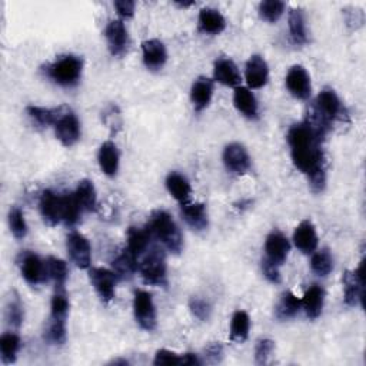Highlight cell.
I'll list each match as a JSON object with an SVG mask.
<instances>
[{
	"label": "cell",
	"mask_w": 366,
	"mask_h": 366,
	"mask_svg": "<svg viewBox=\"0 0 366 366\" xmlns=\"http://www.w3.org/2000/svg\"><path fill=\"white\" fill-rule=\"evenodd\" d=\"M329 129L308 113L302 123L293 125L288 132V143L295 168L302 172L315 192L326 186V166L322 143Z\"/></svg>",
	"instance_id": "1"
},
{
	"label": "cell",
	"mask_w": 366,
	"mask_h": 366,
	"mask_svg": "<svg viewBox=\"0 0 366 366\" xmlns=\"http://www.w3.org/2000/svg\"><path fill=\"white\" fill-rule=\"evenodd\" d=\"M153 239L159 241L172 253H181L183 249V238L174 218L166 211H155L146 226Z\"/></svg>",
	"instance_id": "2"
},
{
	"label": "cell",
	"mask_w": 366,
	"mask_h": 366,
	"mask_svg": "<svg viewBox=\"0 0 366 366\" xmlns=\"http://www.w3.org/2000/svg\"><path fill=\"white\" fill-rule=\"evenodd\" d=\"M82 72L83 60L82 57L75 55L60 56L46 68L48 78L62 87L76 86L80 82Z\"/></svg>",
	"instance_id": "3"
},
{
	"label": "cell",
	"mask_w": 366,
	"mask_h": 366,
	"mask_svg": "<svg viewBox=\"0 0 366 366\" xmlns=\"http://www.w3.org/2000/svg\"><path fill=\"white\" fill-rule=\"evenodd\" d=\"M138 271L142 281L150 286H166L168 285V265L162 251L153 248L143 255L139 262Z\"/></svg>",
	"instance_id": "4"
},
{
	"label": "cell",
	"mask_w": 366,
	"mask_h": 366,
	"mask_svg": "<svg viewBox=\"0 0 366 366\" xmlns=\"http://www.w3.org/2000/svg\"><path fill=\"white\" fill-rule=\"evenodd\" d=\"M311 109L330 129L334 122L344 116V105L334 89H323Z\"/></svg>",
	"instance_id": "5"
},
{
	"label": "cell",
	"mask_w": 366,
	"mask_h": 366,
	"mask_svg": "<svg viewBox=\"0 0 366 366\" xmlns=\"http://www.w3.org/2000/svg\"><path fill=\"white\" fill-rule=\"evenodd\" d=\"M53 129H55L56 139L64 148L75 146L82 136L80 122H79L78 116L66 106H63L56 123L53 125Z\"/></svg>",
	"instance_id": "6"
},
{
	"label": "cell",
	"mask_w": 366,
	"mask_h": 366,
	"mask_svg": "<svg viewBox=\"0 0 366 366\" xmlns=\"http://www.w3.org/2000/svg\"><path fill=\"white\" fill-rule=\"evenodd\" d=\"M133 314H135V319L143 330L152 332L156 329L157 325L156 307L153 304V297L149 292L142 289L135 292V296H133Z\"/></svg>",
	"instance_id": "7"
},
{
	"label": "cell",
	"mask_w": 366,
	"mask_h": 366,
	"mask_svg": "<svg viewBox=\"0 0 366 366\" xmlns=\"http://www.w3.org/2000/svg\"><path fill=\"white\" fill-rule=\"evenodd\" d=\"M365 260L362 259L355 271H346L342 278L344 283V301L348 307H363V288H365V275H363Z\"/></svg>",
	"instance_id": "8"
},
{
	"label": "cell",
	"mask_w": 366,
	"mask_h": 366,
	"mask_svg": "<svg viewBox=\"0 0 366 366\" xmlns=\"http://www.w3.org/2000/svg\"><path fill=\"white\" fill-rule=\"evenodd\" d=\"M89 279L96 293L104 302L108 304L113 301L116 295V283L119 279L113 271L105 268H92L89 269Z\"/></svg>",
	"instance_id": "9"
},
{
	"label": "cell",
	"mask_w": 366,
	"mask_h": 366,
	"mask_svg": "<svg viewBox=\"0 0 366 366\" xmlns=\"http://www.w3.org/2000/svg\"><path fill=\"white\" fill-rule=\"evenodd\" d=\"M286 89L289 93L299 101H307L312 93V83L311 76L307 69L301 64H295L289 69L286 79H285Z\"/></svg>",
	"instance_id": "10"
},
{
	"label": "cell",
	"mask_w": 366,
	"mask_h": 366,
	"mask_svg": "<svg viewBox=\"0 0 366 366\" xmlns=\"http://www.w3.org/2000/svg\"><path fill=\"white\" fill-rule=\"evenodd\" d=\"M20 271L24 281L33 286L41 285L48 279L46 262L30 251L20 255Z\"/></svg>",
	"instance_id": "11"
},
{
	"label": "cell",
	"mask_w": 366,
	"mask_h": 366,
	"mask_svg": "<svg viewBox=\"0 0 366 366\" xmlns=\"http://www.w3.org/2000/svg\"><path fill=\"white\" fill-rule=\"evenodd\" d=\"M223 163L227 172L234 175H245L251 169V156L241 143H229L223 149Z\"/></svg>",
	"instance_id": "12"
},
{
	"label": "cell",
	"mask_w": 366,
	"mask_h": 366,
	"mask_svg": "<svg viewBox=\"0 0 366 366\" xmlns=\"http://www.w3.org/2000/svg\"><path fill=\"white\" fill-rule=\"evenodd\" d=\"M68 252L72 262L80 269H90L92 265V246L86 237L79 232H72L68 237Z\"/></svg>",
	"instance_id": "13"
},
{
	"label": "cell",
	"mask_w": 366,
	"mask_h": 366,
	"mask_svg": "<svg viewBox=\"0 0 366 366\" xmlns=\"http://www.w3.org/2000/svg\"><path fill=\"white\" fill-rule=\"evenodd\" d=\"M105 38L112 56H123L129 48V33L125 23L119 19L111 20L105 29Z\"/></svg>",
	"instance_id": "14"
},
{
	"label": "cell",
	"mask_w": 366,
	"mask_h": 366,
	"mask_svg": "<svg viewBox=\"0 0 366 366\" xmlns=\"http://www.w3.org/2000/svg\"><path fill=\"white\" fill-rule=\"evenodd\" d=\"M245 80L249 89H260L269 80V66L260 55H253L246 62Z\"/></svg>",
	"instance_id": "15"
},
{
	"label": "cell",
	"mask_w": 366,
	"mask_h": 366,
	"mask_svg": "<svg viewBox=\"0 0 366 366\" xmlns=\"http://www.w3.org/2000/svg\"><path fill=\"white\" fill-rule=\"evenodd\" d=\"M265 252H266L265 259L282 266L286 262L288 255L290 252V244L282 232L274 230L265 241Z\"/></svg>",
	"instance_id": "16"
},
{
	"label": "cell",
	"mask_w": 366,
	"mask_h": 366,
	"mask_svg": "<svg viewBox=\"0 0 366 366\" xmlns=\"http://www.w3.org/2000/svg\"><path fill=\"white\" fill-rule=\"evenodd\" d=\"M213 79L215 82L227 86V87H239L242 76L239 73L238 66L229 57H220L213 64Z\"/></svg>",
	"instance_id": "17"
},
{
	"label": "cell",
	"mask_w": 366,
	"mask_h": 366,
	"mask_svg": "<svg viewBox=\"0 0 366 366\" xmlns=\"http://www.w3.org/2000/svg\"><path fill=\"white\" fill-rule=\"evenodd\" d=\"M295 246L305 255H312L318 248V234L315 225L307 219L299 223L293 232Z\"/></svg>",
	"instance_id": "18"
},
{
	"label": "cell",
	"mask_w": 366,
	"mask_h": 366,
	"mask_svg": "<svg viewBox=\"0 0 366 366\" xmlns=\"http://www.w3.org/2000/svg\"><path fill=\"white\" fill-rule=\"evenodd\" d=\"M143 63L149 71H160L168 62V52L159 39H149L142 43Z\"/></svg>",
	"instance_id": "19"
},
{
	"label": "cell",
	"mask_w": 366,
	"mask_h": 366,
	"mask_svg": "<svg viewBox=\"0 0 366 366\" xmlns=\"http://www.w3.org/2000/svg\"><path fill=\"white\" fill-rule=\"evenodd\" d=\"M39 208L42 218L50 226H56L62 222V195L52 190H43L41 195Z\"/></svg>",
	"instance_id": "20"
},
{
	"label": "cell",
	"mask_w": 366,
	"mask_h": 366,
	"mask_svg": "<svg viewBox=\"0 0 366 366\" xmlns=\"http://www.w3.org/2000/svg\"><path fill=\"white\" fill-rule=\"evenodd\" d=\"M213 97V80L201 76L197 78L190 89V101L196 112L205 111Z\"/></svg>",
	"instance_id": "21"
},
{
	"label": "cell",
	"mask_w": 366,
	"mask_h": 366,
	"mask_svg": "<svg viewBox=\"0 0 366 366\" xmlns=\"http://www.w3.org/2000/svg\"><path fill=\"white\" fill-rule=\"evenodd\" d=\"M181 213L185 219V222L196 232H204L209 226V218H208V209L206 205L199 204V202H188L181 205Z\"/></svg>",
	"instance_id": "22"
},
{
	"label": "cell",
	"mask_w": 366,
	"mask_h": 366,
	"mask_svg": "<svg viewBox=\"0 0 366 366\" xmlns=\"http://www.w3.org/2000/svg\"><path fill=\"white\" fill-rule=\"evenodd\" d=\"M127 245L126 249L135 256L138 260L148 252L150 241L153 239L148 227H135L132 226L127 230Z\"/></svg>",
	"instance_id": "23"
},
{
	"label": "cell",
	"mask_w": 366,
	"mask_h": 366,
	"mask_svg": "<svg viewBox=\"0 0 366 366\" xmlns=\"http://www.w3.org/2000/svg\"><path fill=\"white\" fill-rule=\"evenodd\" d=\"M197 26H199V30L205 33V35L216 36V35H220V33L226 29V20L219 10L206 8V9H202L201 13H199Z\"/></svg>",
	"instance_id": "24"
},
{
	"label": "cell",
	"mask_w": 366,
	"mask_h": 366,
	"mask_svg": "<svg viewBox=\"0 0 366 366\" xmlns=\"http://www.w3.org/2000/svg\"><path fill=\"white\" fill-rule=\"evenodd\" d=\"M302 309L309 319H318L325 305V290L319 285H312L301 299Z\"/></svg>",
	"instance_id": "25"
},
{
	"label": "cell",
	"mask_w": 366,
	"mask_h": 366,
	"mask_svg": "<svg viewBox=\"0 0 366 366\" xmlns=\"http://www.w3.org/2000/svg\"><path fill=\"white\" fill-rule=\"evenodd\" d=\"M119 150L118 146L108 141L105 143H102L101 149H99L97 153V160H99V166H101V171L106 175V176H116L118 171H119Z\"/></svg>",
	"instance_id": "26"
},
{
	"label": "cell",
	"mask_w": 366,
	"mask_h": 366,
	"mask_svg": "<svg viewBox=\"0 0 366 366\" xmlns=\"http://www.w3.org/2000/svg\"><path fill=\"white\" fill-rule=\"evenodd\" d=\"M234 105L239 113H242L248 119H258L259 108L255 94L251 92L249 87L239 86L235 89L234 93Z\"/></svg>",
	"instance_id": "27"
},
{
	"label": "cell",
	"mask_w": 366,
	"mask_h": 366,
	"mask_svg": "<svg viewBox=\"0 0 366 366\" xmlns=\"http://www.w3.org/2000/svg\"><path fill=\"white\" fill-rule=\"evenodd\" d=\"M289 31L293 45L304 46L308 43V27L305 13L302 9H292L289 12Z\"/></svg>",
	"instance_id": "28"
},
{
	"label": "cell",
	"mask_w": 366,
	"mask_h": 366,
	"mask_svg": "<svg viewBox=\"0 0 366 366\" xmlns=\"http://www.w3.org/2000/svg\"><path fill=\"white\" fill-rule=\"evenodd\" d=\"M166 188H168L169 193L176 199L181 205L190 202L192 186L183 175H181L178 172H171L168 175V178H166Z\"/></svg>",
	"instance_id": "29"
},
{
	"label": "cell",
	"mask_w": 366,
	"mask_h": 366,
	"mask_svg": "<svg viewBox=\"0 0 366 366\" xmlns=\"http://www.w3.org/2000/svg\"><path fill=\"white\" fill-rule=\"evenodd\" d=\"M112 266L119 279H130L138 271L139 260L125 248L119 255H116Z\"/></svg>",
	"instance_id": "30"
},
{
	"label": "cell",
	"mask_w": 366,
	"mask_h": 366,
	"mask_svg": "<svg viewBox=\"0 0 366 366\" xmlns=\"http://www.w3.org/2000/svg\"><path fill=\"white\" fill-rule=\"evenodd\" d=\"M73 193L76 196V201H78L82 212H93L96 209L97 195H96V188L92 181H89V179L80 181Z\"/></svg>",
	"instance_id": "31"
},
{
	"label": "cell",
	"mask_w": 366,
	"mask_h": 366,
	"mask_svg": "<svg viewBox=\"0 0 366 366\" xmlns=\"http://www.w3.org/2000/svg\"><path fill=\"white\" fill-rule=\"evenodd\" d=\"M301 309H302L301 299H299L293 292L286 290L282 293V296L279 299V302L275 308V314H276L278 319L286 321V319L296 316Z\"/></svg>",
	"instance_id": "32"
},
{
	"label": "cell",
	"mask_w": 366,
	"mask_h": 366,
	"mask_svg": "<svg viewBox=\"0 0 366 366\" xmlns=\"http://www.w3.org/2000/svg\"><path fill=\"white\" fill-rule=\"evenodd\" d=\"M63 106L59 108H42V106H27L26 113L30 118V120L41 126V127H49L53 126L62 112Z\"/></svg>",
	"instance_id": "33"
},
{
	"label": "cell",
	"mask_w": 366,
	"mask_h": 366,
	"mask_svg": "<svg viewBox=\"0 0 366 366\" xmlns=\"http://www.w3.org/2000/svg\"><path fill=\"white\" fill-rule=\"evenodd\" d=\"M20 346L22 341L15 332H6V334H3L2 338H0V355H2V362L5 365L15 363Z\"/></svg>",
	"instance_id": "34"
},
{
	"label": "cell",
	"mask_w": 366,
	"mask_h": 366,
	"mask_svg": "<svg viewBox=\"0 0 366 366\" xmlns=\"http://www.w3.org/2000/svg\"><path fill=\"white\" fill-rule=\"evenodd\" d=\"M251 318L245 311H237L230 321V339L235 342H245L249 337Z\"/></svg>",
	"instance_id": "35"
},
{
	"label": "cell",
	"mask_w": 366,
	"mask_h": 366,
	"mask_svg": "<svg viewBox=\"0 0 366 366\" xmlns=\"http://www.w3.org/2000/svg\"><path fill=\"white\" fill-rule=\"evenodd\" d=\"M46 269H48V276L53 279L56 289H64L66 281H68L69 276V269L66 262L59 258L49 256L46 260Z\"/></svg>",
	"instance_id": "36"
},
{
	"label": "cell",
	"mask_w": 366,
	"mask_h": 366,
	"mask_svg": "<svg viewBox=\"0 0 366 366\" xmlns=\"http://www.w3.org/2000/svg\"><path fill=\"white\" fill-rule=\"evenodd\" d=\"M82 215V209L76 201L75 193L62 195V222L66 225L73 226L79 222Z\"/></svg>",
	"instance_id": "37"
},
{
	"label": "cell",
	"mask_w": 366,
	"mask_h": 366,
	"mask_svg": "<svg viewBox=\"0 0 366 366\" xmlns=\"http://www.w3.org/2000/svg\"><path fill=\"white\" fill-rule=\"evenodd\" d=\"M311 269L315 275L321 278H325L332 272V269H334V258H332L328 249H321L318 252L315 251L312 253Z\"/></svg>",
	"instance_id": "38"
},
{
	"label": "cell",
	"mask_w": 366,
	"mask_h": 366,
	"mask_svg": "<svg viewBox=\"0 0 366 366\" xmlns=\"http://www.w3.org/2000/svg\"><path fill=\"white\" fill-rule=\"evenodd\" d=\"M69 299L66 295L64 289H56L55 296L52 297V305H50V319L55 321H66L69 314Z\"/></svg>",
	"instance_id": "39"
},
{
	"label": "cell",
	"mask_w": 366,
	"mask_h": 366,
	"mask_svg": "<svg viewBox=\"0 0 366 366\" xmlns=\"http://www.w3.org/2000/svg\"><path fill=\"white\" fill-rule=\"evenodd\" d=\"M286 5L279 0H266L259 5V16L265 22L275 23L282 17Z\"/></svg>",
	"instance_id": "40"
},
{
	"label": "cell",
	"mask_w": 366,
	"mask_h": 366,
	"mask_svg": "<svg viewBox=\"0 0 366 366\" xmlns=\"http://www.w3.org/2000/svg\"><path fill=\"white\" fill-rule=\"evenodd\" d=\"M9 227L16 239H23L27 235V223L24 213L20 208L13 206L9 211Z\"/></svg>",
	"instance_id": "41"
},
{
	"label": "cell",
	"mask_w": 366,
	"mask_h": 366,
	"mask_svg": "<svg viewBox=\"0 0 366 366\" xmlns=\"http://www.w3.org/2000/svg\"><path fill=\"white\" fill-rule=\"evenodd\" d=\"M6 321L8 325L12 328H20L23 321H24V311L23 305L19 301V297L9 299V302L6 305Z\"/></svg>",
	"instance_id": "42"
},
{
	"label": "cell",
	"mask_w": 366,
	"mask_h": 366,
	"mask_svg": "<svg viewBox=\"0 0 366 366\" xmlns=\"http://www.w3.org/2000/svg\"><path fill=\"white\" fill-rule=\"evenodd\" d=\"M46 339L53 345H63L66 342V321L50 319L46 329Z\"/></svg>",
	"instance_id": "43"
},
{
	"label": "cell",
	"mask_w": 366,
	"mask_h": 366,
	"mask_svg": "<svg viewBox=\"0 0 366 366\" xmlns=\"http://www.w3.org/2000/svg\"><path fill=\"white\" fill-rule=\"evenodd\" d=\"M189 309L193 314V316L197 318L199 321H208L211 318V314H212L211 304L208 301H205V299L197 297V296L190 297Z\"/></svg>",
	"instance_id": "44"
},
{
	"label": "cell",
	"mask_w": 366,
	"mask_h": 366,
	"mask_svg": "<svg viewBox=\"0 0 366 366\" xmlns=\"http://www.w3.org/2000/svg\"><path fill=\"white\" fill-rule=\"evenodd\" d=\"M275 351V342L272 339L263 338L259 339L256 346H255V362L258 365H266L269 362L271 355Z\"/></svg>",
	"instance_id": "45"
},
{
	"label": "cell",
	"mask_w": 366,
	"mask_h": 366,
	"mask_svg": "<svg viewBox=\"0 0 366 366\" xmlns=\"http://www.w3.org/2000/svg\"><path fill=\"white\" fill-rule=\"evenodd\" d=\"M181 362H182V355H178L176 352L169 349H159L153 359V365L156 366H162V365L181 366Z\"/></svg>",
	"instance_id": "46"
},
{
	"label": "cell",
	"mask_w": 366,
	"mask_h": 366,
	"mask_svg": "<svg viewBox=\"0 0 366 366\" xmlns=\"http://www.w3.org/2000/svg\"><path fill=\"white\" fill-rule=\"evenodd\" d=\"M281 266L268 260V259H263L262 262V272H263V276L268 279L271 283H281L282 278H281V271H279Z\"/></svg>",
	"instance_id": "47"
},
{
	"label": "cell",
	"mask_w": 366,
	"mask_h": 366,
	"mask_svg": "<svg viewBox=\"0 0 366 366\" xmlns=\"http://www.w3.org/2000/svg\"><path fill=\"white\" fill-rule=\"evenodd\" d=\"M205 358L209 363H219L223 358V346L220 342H212L205 348Z\"/></svg>",
	"instance_id": "48"
},
{
	"label": "cell",
	"mask_w": 366,
	"mask_h": 366,
	"mask_svg": "<svg viewBox=\"0 0 366 366\" xmlns=\"http://www.w3.org/2000/svg\"><path fill=\"white\" fill-rule=\"evenodd\" d=\"M135 6L136 3L132 2V0H118V2H115V9L123 19H130L135 15Z\"/></svg>",
	"instance_id": "49"
},
{
	"label": "cell",
	"mask_w": 366,
	"mask_h": 366,
	"mask_svg": "<svg viewBox=\"0 0 366 366\" xmlns=\"http://www.w3.org/2000/svg\"><path fill=\"white\" fill-rule=\"evenodd\" d=\"M201 365H202V360L196 353L188 352V353L182 355L181 366H201Z\"/></svg>",
	"instance_id": "50"
},
{
	"label": "cell",
	"mask_w": 366,
	"mask_h": 366,
	"mask_svg": "<svg viewBox=\"0 0 366 366\" xmlns=\"http://www.w3.org/2000/svg\"><path fill=\"white\" fill-rule=\"evenodd\" d=\"M179 8H190V6H193L195 5V2H189V3H176Z\"/></svg>",
	"instance_id": "51"
},
{
	"label": "cell",
	"mask_w": 366,
	"mask_h": 366,
	"mask_svg": "<svg viewBox=\"0 0 366 366\" xmlns=\"http://www.w3.org/2000/svg\"><path fill=\"white\" fill-rule=\"evenodd\" d=\"M113 365H119V363H122V365H127V360H122V359H116V360H113L112 362Z\"/></svg>",
	"instance_id": "52"
}]
</instances>
